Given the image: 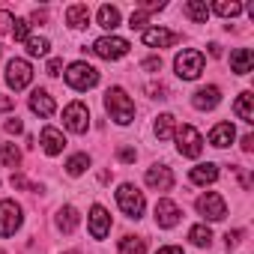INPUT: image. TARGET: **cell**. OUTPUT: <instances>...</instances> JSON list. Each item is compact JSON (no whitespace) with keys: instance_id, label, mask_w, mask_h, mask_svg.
<instances>
[{"instance_id":"cell-5","label":"cell","mask_w":254,"mask_h":254,"mask_svg":"<svg viewBox=\"0 0 254 254\" xmlns=\"http://www.w3.org/2000/svg\"><path fill=\"white\" fill-rule=\"evenodd\" d=\"M174 66H177V75H180L183 81H194V78L203 72V54H200V51H194V48H189V51L177 54Z\"/></svg>"},{"instance_id":"cell-31","label":"cell","mask_w":254,"mask_h":254,"mask_svg":"<svg viewBox=\"0 0 254 254\" xmlns=\"http://www.w3.org/2000/svg\"><path fill=\"white\" fill-rule=\"evenodd\" d=\"M0 159H3L6 168H15V165L21 162V153H18L15 144H3V147H0Z\"/></svg>"},{"instance_id":"cell-36","label":"cell","mask_w":254,"mask_h":254,"mask_svg":"<svg viewBox=\"0 0 254 254\" xmlns=\"http://www.w3.org/2000/svg\"><path fill=\"white\" fill-rule=\"evenodd\" d=\"M147 93L153 99H168V87L165 84H147Z\"/></svg>"},{"instance_id":"cell-41","label":"cell","mask_w":254,"mask_h":254,"mask_svg":"<svg viewBox=\"0 0 254 254\" xmlns=\"http://www.w3.org/2000/svg\"><path fill=\"white\" fill-rule=\"evenodd\" d=\"M60 69H63V60H60V57L48 60V75H60Z\"/></svg>"},{"instance_id":"cell-23","label":"cell","mask_w":254,"mask_h":254,"mask_svg":"<svg viewBox=\"0 0 254 254\" xmlns=\"http://www.w3.org/2000/svg\"><path fill=\"white\" fill-rule=\"evenodd\" d=\"M57 227H60L63 233H72V230L78 227V209H75V206H63V209L57 212Z\"/></svg>"},{"instance_id":"cell-22","label":"cell","mask_w":254,"mask_h":254,"mask_svg":"<svg viewBox=\"0 0 254 254\" xmlns=\"http://www.w3.org/2000/svg\"><path fill=\"white\" fill-rule=\"evenodd\" d=\"M233 111H236V117H239L242 123H254V96H251L248 90H245V93H239V99H236Z\"/></svg>"},{"instance_id":"cell-28","label":"cell","mask_w":254,"mask_h":254,"mask_svg":"<svg viewBox=\"0 0 254 254\" xmlns=\"http://www.w3.org/2000/svg\"><path fill=\"white\" fill-rule=\"evenodd\" d=\"M48 48H51V42H48L45 36H30V39H27V54H30V57H45Z\"/></svg>"},{"instance_id":"cell-34","label":"cell","mask_w":254,"mask_h":254,"mask_svg":"<svg viewBox=\"0 0 254 254\" xmlns=\"http://www.w3.org/2000/svg\"><path fill=\"white\" fill-rule=\"evenodd\" d=\"M12 189H30V191H39V186H33V183H27V177H21V174H12Z\"/></svg>"},{"instance_id":"cell-2","label":"cell","mask_w":254,"mask_h":254,"mask_svg":"<svg viewBox=\"0 0 254 254\" xmlns=\"http://www.w3.org/2000/svg\"><path fill=\"white\" fill-rule=\"evenodd\" d=\"M117 203H120V209L129 215V218H141L144 215V194L132 183H123L117 189Z\"/></svg>"},{"instance_id":"cell-27","label":"cell","mask_w":254,"mask_h":254,"mask_svg":"<svg viewBox=\"0 0 254 254\" xmlns=\"http://www.w3.org/2000/svg\"><path fill=\"white\" fill-rule=\"evenodd\" d=\"M120 254H147V242L141 236H123L120 239Z\"/></svg>"},{"instance_id":"cell-42","label":"cell","mask_w":254,"mask_h":254,"mask_svg":"<svg viewBox=\"0 0 254 254\" xmlns=\"http://www.w3.org/2000/svg\"><path fill=\"white\" fill-rule=\"evenodd\" d=\"M15 18L9 15V12H0V30H9V24H12Z\"/></svg>"},{"instance_id":"cell-13","label":"cell","mask_w":254,"mask_h":254,"mask_svg":"<svg viewBox=\"0 0 254 254\" xmlns=\"http://www.w3.org/2000/svg\"><path fill=\"white\" fill-rule=\"evenodd\" d=\"M108 230H111V215H108L105 206L96 203V206L90 209V236H93V239H105Z\"/></svg>"},{"instance_id":"cell-29","label":"cell","mask_w":254,"mask_h":254,"mask_svg":"<svg viewBox=\"0 0 254 254\" xmlns=\"http://www.w3.org/2000/svg\"><path fill=\"white\" fill-rule=\"evenodd\" d=\"M156 135H159V141H168L174 135V117L171 114H162L156 120Z\"/></svg>"},{"instance_id":"cell-46","label":"cell","mask_w":254,"mask_h":254,"mask_svg":"<svg viewBox=\"0 0 254 254\" xmlns=\"http://www.w3.org/2000/svg\"><path fill=\"white\" fill-rule=\"evenodd\" d=\"M12 105H15V102H12L9 96H0V111H9Z\"/></svg>"},{"instance_id":"cell-33","label":"cell","mask_w":254,"mask_h":254,"mask_svg":"<svg viewBox=\"0 0 254 254\" xmlns=\"http://www.w3.org/2000/svg\"><path fill=\"white\" fill-rule=\"evenodd\" d=\"M12 39H15V42H27V39H30V21L15 18V21H12Z\"/></svg>"},{"instance_id":"cell-15","label":"cell","mask_w":254,"mask_h":254,"mask_svg":"<svg viewBox=\"0 0 254 254\" xmlns=\"http://www.w3.org/2000/svg\"><path fill=\"white\" fill-rule=\"evenodd\" d=\"M177 221H180V206H177L174 200L162 197V200L156 203V224H159V227H174Z\"/></svg>"},{"instance_id":"cell-10","label":"cell","mask_w":254,"mask_h":254,"mask_svg":"<svg viewBox=\"0 0 254 254\" xmlns=\"http://www.w3.org/2000/svg\"><path fill=\"white\" fill-rule=\"evenodd\" d=\"M21 227V206L15 200H0V236H12Z\"/></svg>"},{"instance_id":"cell-21","label":"cell","mask_w":254,"mask_h":254,"mask_svg":"<svg viewBox=\"0 0 254 254\" xmlns=\"http://www.w3.org/2000/svg\"><path fill=\"white\" fill-rule=\"evenodd\" d=\"M66 24H69V27H75V30L87 27V24H90V9H87L84 3L69 6V9H66Z\"/></svg>"},{"instance_id":"cell-30","label":"cell","mask_w":254,"mask_h":254,"mask_svg":"<svg viewBox=\"0 0 254 254\" xmlns=\"http://www.w3.org/2000/svg\"><path fill=\"white\" fill-rule=\"evenodd\" d=\"M84 168H90V156H87V153H78V156H72V159L66 162V171H69V177H78V174H84Z\"/></svg>"},{"instance_id":"cell-48","label":"cell","mask_w":254,"mask_h":254,"mask_svg":"<svg viewBox=\"0 0 254 254\" xmlns=\"http://www.w3.org/2000/svg\"><path fill=\"white\" fill-rule=\"evenodd\" d=\"M66 254H78V251H66Z\"/></svg>"},{"instance_id":"cell-35","label":"cell","mask_w":254,"mask_h":254,"mask_svg":"<svg viewBox=\"0 0 254 254\" xmlns=\"http://www.w3.org/2000/svg\"><path fill=\"white\" fill-rule=\"evenodd\" d=\"M147 24V9H138V12H132V18H129V27L135 30V27H144Z\"/></svg>"},{"instance_id":"cell-24","label":"cell","mask_w":254,"mask_h":254,"mask_svg":"<svg viewBox=\"0 0 254 254\" xmlns=\"http://www.w3.org/2000/svg\"><path fill=\"white\" fill-rule=\"evenodd\" d=\"M99 27H105V30H114V27H120V9L117 6H99Z\"/></svg>"},{"instance_id":"cell-45","label":"cell","mask_w":254,"mask_h":254,"mask_svg":"<svg viewBox=\"0 0 254 254\" xmlns=\"http://www.w3.org/2000/svg\"><path fill=\"white\" fill-rule=\"evenodd\" d=\"M45 18H48V12H45V9H36V12L30 15V21H36V24H39V21H45Z\"/></svg>"},{"instance_id":"cell-19","label":"cell","mask_w":254,"mask_h":254,"mask_svg":"<svg viewBox=\"0 0 254 254\" xmlns=\"http://www.w3.org/2000/svg\"><path fill=\"white\" fill-rule=\"evenodd\" d=\"M251 63H254L251 48H236V51L230 54V69H233L236 75H248V72H251Z\"/></svg>"},{"instance_id":"cell-1","label":"cell","mask_w":254,"mask_h":254,"mask_svg":"<svg viewBox=\"0 0 254 254\" xmlns=\"http://www.w3.org/2000/svg\"><path fill=\"white\" fill-rule=\"evenodd\" d=\"M105 108H108L111 120H117L120 126H129V123L135 120V102L126 96L123 87H111V90L105 93Z\"/></svg>"},{"instance_id":"cell-4","label":"cell","mask_w":254,"mask_h":254,"mask_svg":"<svg viewBox=\"0 0 254 254\" xmlns=\"http://www.w3.org/2000/svg\"><path fill=\"white\" fill-rule=\"evenodd\" d=\"M177 150L186 159H197L200 156L203 138H200V132L194 129V126H180V129H177Z\"/></svg>"},{"instance_id":"cell-7","label":"cell","mask_w":254,"mask_h":254,"mask_svg":"<svg viewBox=\"0 0 254 254\" xmlns=\"http://www.w3.org/2000/svg\"><path fill=\"white\" fill-rule=\"evenodd\" d=\"M93 54L102 60H120V57L129 54V42L120 39V36H102L93 42Z\"/></svg>"},{"instance_id":"cell-39","label":"cell","mask_w":254,"mask_h":254,"mask_svg":"<svg viewBox=\"0 0 254 254\" xmlns=\"http://www.w3.org/2000/svg\"><path fill=\"white\" fill-rule=\"evenodd\" d=\"M224 239H227V248H236V245L242 242V230H227Z\"/></svg>"},{"instance_id":"cell-9","label":"cell","mask_w":254,"mask_h":254,"mask_svg":"<svg viewBox=\"0 0 254 254\" xmlns=\"http://www.w3.org/2000/svg\"><path fill=\"white\" fill-rule=\"evenodd\" d=\"M197 212H200V215H206L209 221H221V218L227 215V203H224V197H221V194L206 191V194H200V197H197Z\"/></svg>"},{"instance_id":"cell-6","label":"cell","mask_w":254,"mask_h":254,"mask_svg":"<svg viewBox=\"0 0 254 254\" xmlns=\"http://www.w3.org/2000/svg\"><path fill=\"white\" fill-rule=\"evenodd\" d=\"M63 126H66L69 132H75V135H84V132L90 129V111H87V105H84V102L66 105V111H63Z\"/></svg>"},{"instance_id":"cell-12","label":"cell","mask_w":254,"mask_h":254,"mask_svg":"<svg viewBox=\"0 0 254 254\" xmlns=\"http://www.w3.org/2000/svg\"><path fill=\"white\" fill-rule=\"evenodd\" d=\"M183 36L174 33V30H165V27H153V30H144V45L150 48H168V45H177Z\"/></svg>"},{"instance_id":"cell-26","label":"cell","mask_w":254,"mask_h":254,"mask_svg":"<svg viewBox=\"0 0 254 254\" xmlns=\"http://www.w3.org/2000/svg\"><path fill=\"white\" fill-rule=\"evenodd\" d=\"M189 239H191L197 248H209V245H212V230H209L206 224H194V227L189 230Z\"/></svg>"},{"instance_id":"cell-17","label":"cell","mask_w":254,"mask_h":254,"mask_svg":"<svg viewBox=\"0 0 254 254\" xmlns=\"http://www.w3.org/2000/svg\"><path fill=\"white\" fill-rule=\"evenodd\" d=\"M42 147H45V153H48V156H57V153L66 147L63 132H57L54 126H45V129H42Z\"/></svg>"},{"instance_id":"cell-47","label":"cell","mask_w":254,"mask_h":254,"mask_svg":"<svg viewBox=\"0 0 254 254\" xmlns=\"http://www.w3.org/2000/svg\"><path fill=\"white\" fill-rule=\"evenodd\" d=\"M209 54H212V57H221V45H218V42H209Z\"/></svg>"},{"instance_id":"cell-11","label":"cell","mask_w":254,"mask_h":254,"mask_svg":"<svg viewBox=\"0 0 254 254\" xmlns=\"http://www.w3.org/2000/svg\"><path fill=\"white\" fill-rule=\"evenodd\" d=\"M144 180H147V186L156 189V191H168V189H174V174H171L168 165H153V168L147 171Z\"/></svg>"},{"instance_id":"cell-37","label":"cell","mask_w":254,"mask_h":254,"mask_svg":"<svg viewBox=\"0 0 254 254\" xmlns=\"http://www.w3.org/2000/svg\"><path fill=\"white\" fill-rule=\"evenodd\" d=\"M21 129H24V126H21L18 117H12V120L6 123V135H21Z\"/></svg>"},{"instance_id":"cell-49","label":"cell","mask_w":254,"mask_h":254,"mask_svg":"<svg viewBox=\"0 0 254 254\" xmlns=\"http://www.w3.org/2000/svg\"><path fill=\"white\" fill-rule=\"evenodd\" d=\"M0 254H6V251H0Z\"/></svg>"},{"instance_id":"cell-3","label":"cell","mask_w":254,"mask_h":254,"mask_svg":"<svg viewBox=\"0 0 254 254\" xmlns=\"http://www.w3.org/2000/svg\"><path fill=\"white\" fill-rule=\"evenodd\" d=\"M66 84L72 90H90L99 84V69L90 66V63H72L69 72H66Z\"/></svg>"},{"instance_id":"cell-20","label":"cell","mask_w":254,"mask_h":254,"mask_svg":"<svg viewBox=\"0 0 254 254\" xmlns=\"http://www.w3.org/2000/svg\"><path fill=\"white\" fill-rule=\"evenodd\" d=\"M191 183L194 186H209V183H215L218 180V165H212V162H206V165H197V168H191Z\"/></svg>"},{"instance_id":"cell-8","label":"cell","mask_w":254,"mask_h":254,"mask_svg":"<svg viewBox=\"0 0 254 254\" xmlns=\"http://www.w3.org/2000/svg\"><path fill=\"white\" fill-rule=\"evenodd\" d=\"M33 81V69H30V63L27 60H9V66H6V84L18 93V90H24L27 84Z\"/></svg>"},{"instance_id":"cell-18","label":"cell","mask_w":254,"mask_h":254,"mask_svg":"<svg viewBox=\"0 0 254 254\" xmlns=\"http://www.w3.org/2000/svg\"><path fill=\"white\" fill-rule=\"evenodd\" d=\"M233 138H236V129H233L230 123H218L215 129L209 132V144H212V147H218V150H221V147H230V141H233Z\"/></svg>"},{"instance_id":"cell-16","label":"cell","mask_w":254,"mask_h":254,"mask_svg":"<svg viewBox=\"0 0 254 254\" xmlns=\"http://www.w3.org/2000/svg\"><path fill=\"white\" fill-rule=\"evenodd\" d=\"M30 111L39 114V117H51V114H54V99H51V93H48V90H33V96H30Z\"/></svg>"},{"instance_id":"cell-32","label":"cell","mask_w":254,"mask_h":254,"mask_svg":"<svg viewBox=\"0 0 254 254\" xmlns=\"http://www.w3.org/2000/svg\"><path fill=\"white\" fill-rule=\"evenodd\" d=\"M212 9H215L218 15H224V18H233V15H239V12H242V3H236V0H230V3H227V0H218Z\"/></svg>"},{"instance_id":"cell-25","label":"cell","mask_w":254,"mask_h":254,"mask_svg":"<svg viewBox=\"0 0 254 254\" xmlns=\"http://www.w3.org/2000/svg\"><path fill=\"white\" fill-rule=\"evenodd\" d=\"M186 15H189L191 21H197V24H206V18H209V6L203 3V0H189V3H186Z\"/></svg>"},{"instance_id":"cell-38","label":"cell","mask_w":254,"mask_h":254,"mask_svg":"<svg viewBox=\"0 0 254 254\" xmlns=\"http://www.w3.org/2000/svg\"><path fill=\"white\" fill-rule=\"evenodd\" d=\"M117 156H120V162H126V165H129V162H135V159H138V153H135L132 147H123V150H120Z\"/></svg>"},{"instance_id":"cell-43","label":"cell","mask_w":254,"mask_h":254,"mask_svg":"<svg viewBox=\"0 0 254 254\" xmlns=\"http://www.w3.org/2000/svg\"><path fill=\"white\" fill-rule=\"evenodd\" d=\"M156 254H183V248H180V245H165V248H159Z\"/></svg>"},{"instance_id":"cell-14","label":"cell","mask_w":254,"mask_h":254,"mask_svg":"<svg viewBox=\"0 0 254 254\" xmlns=\"http://www.w3.org/2000/svg\"><path fill=\"white\" fill-rule=\"evenodd\" d=\"M218 102H221V90H218L215 84H209V87H200V90L191 96V105H194L197 111H212Z\"/></svg>"},{"instance_id":"cell-44","label":"cell","mask_w":254,"mask_h":254,"mask_svg":"<svg viewBox=\"0 0 254 254\" xmlns=\"http://www.w3.org/2000/svg\"><path fill=\"white\" fill-rule=\"evenodd\" d=\"M242 150H245V153L254 150V135H245V138H242Z\"/></svg>"},{"instance_id":"cell-40","label":"cell","mask_w":254,"mask_h":254,"mask_svg":"<svg viewBox=\"0 0 254 254\" xmlns=\"http://www.w3.org/2000/svg\"><path fill=\"white\" fill-rule=\"evenodd\" d=\"M144 69H147V72H159V69H162V60H159V57H147V60H144Z\"/></svg>"}]
</instances>
